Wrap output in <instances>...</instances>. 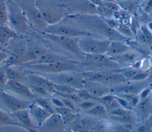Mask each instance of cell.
I'll return each instance as SVG.
<instances>
[{
    "mask_svg": "<svg viewBox=\"0 0 152 132\" xmlns=\"http://www.w3.org/2000/svg\"><path fill=\"white\" fill-rule=\"evenodd\" d=\"M0 125H11L21 127V125L16 122L11 116L0 108Z\"/></svg>",
    "mask_w": 152,
    "mask_h": 132,
    "instance_id": "34",
    "label": "cell"
},
{
    "mask_svg": "<svg viewBox=\"0 0 152 132\" xmlns=\"http://www.w3.org/2000/svg\"><path fill=\"white\" fill-rule=\"evenodd\" d=\"M53 108L55 112L58 113L61 115L62 118L66 125L71 123L78 115L77 114H76L75 111L68 108L65 106L57 107L53 106Z\"/></svg>",
    "mask_w": 152,
    "mask_h": 132,
    "instance_id": "28",
    "label": "cell"
},
{
    "mask_svg": "<svg viewBox=\"0 0 152 132\" xmlns=\"http://www.w3.org/2000/svg\"><path fill=\"white\" fill-rule=\"evenodd\" d=\"M99 124L97 120L92 118L78 117L73 120L69 125L71 128L75 131H88L90 130L95 129Z\"/></svg>",
    "mask_w": 152,
    "mask_h": 132,
    "instance_id": "17",
    "label": "cell"
},
{
    "mask_svg": "<svg viewBox=\"0 0 152 132\" xmlns=\"http://www.w3.org/2000/svg\"><path fill=\"white\" fill-rule=\"evenodd\" d=\"M4 88L5 90L10 91L24 98L31 99L34 98V94L31 89L23 82L8 80Z\"/></svg>",
    "mask_w": 152,
    "mask_h": 132,
    "instance_id": "15",
    "label": "cell"
},
{
    "mask_svg": "<svg viewBox=\"0 0 152 132\" xmlns=\"http://www.w3.org/2000/svg\"><path fill=\"white\" fill-rule=\"evenodd\" d=\"M137 115L141 120L147 119L152 109V95L150 93L145 97L141 98L135 106Z\"/></svg>",
    "mask_w": 152,
    "mask_h": 132,
    "instance_id": "22",
    "label": "cell"
},
{
    "mask_svg": "<svg viewBox=\"0 0 152 132\" xmlns=\"http://www.w3.org/2000/svg\"><path fill=\"white\" fill-rule=\"evenodd\" d=\"M7 7L9 27L21 36L26 33L29 29V21L18 3L14 1H7Z\"/></svg>",
    "mask_w": 152,
    "mask_h": 132,
    "instance_id": "2",
    "label": "cell"
},
{
    "mask_svg": "<svg viewBox=\"0 0 152 132\" xmlns=\"http://www.w3.org/2000/svg\"><path fill=\"white\" fill-rule=\"evenodd\" d=\"M27 80L31 84L36 85L44 88L50 94L54 93L55 91V84L46 77L37 74H28L27 75Z\"/></svg>",
    "mask_w": 152,
    "mask_h": 132,
    "instance_id": "20",
    "label": "cell"
},
{
    "mask_svg": "<svg viewBox=\"0 0 152 132\" xmlns=\"http://www.w3.org/2000/svg\"><path fill=\"white\" fill-rule=\"evenodd\" d=\"M93 101L94 100H82V102L80 103V106L81 108L87 110L88 109H90L96 104Z\"/></svg>",
    "mask_w": 152,
    "mask_h": 132,
    "instance_id": "42",
    "label": "cell"
},
{
    "mask_svg": "<svg viewBox=\"0 0 152 132\" xmlns=\"http://www.w3.org/2000/svg\"><path fill=\"white\" fill-rule=\"evenodd\" d=\"M26 1H22L21 5L18 4L26 15L28 21L38 28L45 29L48 26V24L44 21L40 12L37 8L35 0Z\"/></svg>",
    "mask_w": 152,
    "mask_h": 132,
    "instance_id": "10",
    "label": "cell"
},
{
    "mask_svg": "<svg viewBox=\"0 0 152 132\" xmlns=\"http://www.w3.org/2000/svg\"><path fill=\"white\" fill-rule=\"evenodd\" d=\"M135 82H125L124 83L115 85L111 89V93L115 95L118 93H129L134 95L140 94L146 87L147 84L145 81H134Z\"/></svg>",
    "mask_w": 152,
    "mask_h": 132,
    "instance_id": "14",
    "label": "cell"
},
{
    "mask_svg": "<svg viewBox=\"0 0 152 132\" xmlns=\"http://www.w3.org/2000/svg\"><path fill=\"white\" fill-rule=\"evenodd\" d=\"M5 71L8 80H15L23 83L27 81V75L22 71L14 68L12 67H7Z\"/></svg>",
    "mask_w": 152,
    "mask_h": 132,
    "instance_id": "29",
    "label": "cell"
},
{
    "mask_svg": "<svg viewBox=\"0 0 152 132\" xmlns=\"http://www.w3.org/2000/svg\"><path fill=\"white\" fill-rule=\"evenodd\" d=\"M27 48L24 45H20L16 47L13 51L8 55L5 64L7 67L21 66L24 63V57Z\"/></svg>",
    "mask_w": 152,
    "mask_h": 132,
    "instance_id": "23",
    "label": "cell"
},
{
    "mask_svg": "<svg viewBox=\"0 0 152 132\" xmlns=\"http://www.w3.org/2000/svg\"><path fill=\"white\" fill-rule=\"evenodd\" d=\"M91 2L94 4L97 7H104V2L101 0H89Z\"/></svg>",
    "mask_w": 152,
    "mask_h": 132,
    "instance_id": "47",
    "label": "cell"
},
{
    "mask_svg": "<svg viewBox=\"0 0 152 132\" xmlns=\"http://www.w3.org/2000/svg\"><path fill=\"white\" fill-rule=\"evenodd\" d=\"M0 100L11 113L28 108L33 102L10 95L5 91H0Z\"/></svg>",
    "mask_w": 152,
    "mask_h": 132,
    "instance_id": "12",
    "label": "cell"
},
{
    "mask_svg": "<svg viewBox=\"0 0 152 132\" xmlns=\"http://www.w3.org/2000/svg\"><path fill=\"white\" fill-rule=\"evenodd\" d=\"M66 59H68V58L64 56L55 54L53 52H50L48 51L42 56H41L39 59L31 62L30 64H26V65L49 64V63H52V62H55L59 61L65 60Z\"/></svg>",
    "mask_w": 152,
    "mask_h": 132,
    "instance_id": "27",
    "label": "cell"
},
{
    "mask_svg": "<svg viewBox=\"0 0 152 132\" xmlns=\"http://www.w3.org/2000/svg\"><path fill=\"white\" fill-rule=\"evenodd\" d=\"M91 36L78 37V46L84 54H105L111 40H99L91 38Z\"/></svg>",
    "mask_w": 152,
    "mask_h": 132,
    "instance_id": "8",
    "label": "cell"
},
{
    "mask_svg": "<svg viewBox=\"0 0 152 132\" xmlns=\"http://www.w3.org/2000/svg\"><path fill=\"white\" fill-rule=\"evenodd\" d=\"M59 97L61 99V100H62V102H63V103L65 107L75 111V105H74L73 101H72L68 99L65 98H62V97H60V96H59Z\"/></svg>",
    "mask_w": 152,
    "mask_h": 132,
    "instance_id": "41",
    "label": "cell"
},
{
    "mask_svg": "<svg viewBox=\"0 0 152 132\" xmlns=\"http://www.w3.org/2000/svg\"><path fill=\"white\" fill-rule=\"evenodd\" d=\"M54 93L58 96L68 99L73 101L74 102H78V101H82L78 98L77 93H60V92H55Z\"/></svg>",
    "mask_w": 152,
    "mask_h": 132,
    "instance_id": "40",
    "label": "cell"
},
{
    "mask_svg": "<svg viewBox=\"0 0 152 132\" xmlns=\"http://www.w3.org/2000/svg\"><path fill=\"white\" fill-rule=\"evenodd\" d=\"M77 96L81 100H98L96 98L91 95L89 92H88L84 89H78L77 93Z\"/></svg>",
    "mask_w": 152,
    "mask_h": 132,
    "instance_id": "38",
    "label": "cell"
},
{
    "mask_svg": "<svg viewBox=\"0 0 152 132\" xmlns=\"http://www.w3.org/2000/svg\"><path fill=\"white\" fill-rule=\"evenodd\" d=\"M80 65L81 63L66 59L49 64L23 65L21 67L43 73L56 74L78 70Z\"/></svg>",
    "mask_w": 152,
    "mask_h": 132,
    "instance_id": "3",
    "label": "cell"
},
{
    "mask_svg": "<svg viewBox=\"0 0 152 132\" xmlns=\"http://www.w3.org/2000/svg\"><path fill=\"white\" fill-rule=\"evenodd\" d=\"M151 64H152V63H151Z\"/></svg>",
    "mask_w": 152,
    "mask_h": 132,
    "instance_id": "53",
    "label": "cell"
},
{
    "mask_svg": "<svg viewBox=\"0 0 152 132\" xmlns=\"http://www.w3.org/2000/svg\"><path fill=\"white\" fill-rule=\"evenodd\" d=\"M50 101L54 106H57V107H62V106H65L64 105L63 102L61 100L60 98H52L50 99Z\"/></svg>",
    "mask_w": 152,
    "mask_h": 132,
    "instance_id": "45",
    "label": "cell"
},
{
    "mask_svg": "<svg viewBox=\"0 0 152 132\" xmlns=\"http://www.w3.org/2000/svg\"><path fill=\"white\" fill-rule=\"evenodd\" d=\"M85 112L88 115L97 117L105 118L108 116V112L107 109L100 103L99 104H95L90 109L85 110Z\"/></svg>",
    "mask_w": 152,
    "mask_h": 132,
    "instance_id": "31",
    "label": "cell"
},
{
    "mask_svg": "<svg viewBox=\"0 0 152 132\" xmlns=\"http://www.w3.org/2000/svg\"><path fill=\"white\" fill-rule=\"evenodd\" d=\"M84 80L99 82L106 86H115L126 82L128 80L119 72L93 71L82 74Z\"/></svg>",
    "mask_w": 152,
    "mask_h": 132,
    "instance_id": "6",
    "label": "cell"
},
{
    "mask_svg": "<svg viewBox=\"0 0 152 132\" xmlns=\"http://www.w3.org/2000/svg\"><path fill=\"white\" fill-rule=\"evenodd\" d=\"M103 2H116L115 0H101Z\"/></svg>",
    "mask_w": 152,
    "mask_h": 132,
    "instance_id": "51",
    "label": "cell"
},
{
    "mask_svg": "<svg viewBox=\"0 0 152 132\" xmlns=\"http://www.w3.org/2000/svg\"><path fill=\"white\" fill-rule=\"evenodd\" d=\"M8 24V11L6 0H0V25Z\"/></svg>",
    "mask_w": 152,
    "mask_h": 132,
    "instance_id": "35",
    "label": "cell"
},
{
    "mask_svg": "<svg viewBox=\"0 0 152 132\" xmlns=\"http://www.w3.org/2000/svg\"><path fill=\"white\" fill-rule=\"evenodd\" d=\"M68 17L81 27L88 30V32L102 35L111 41H123L126 39L125 36L111 27L97 14H75L70 15Z\"/></svg>",
    "mask_w": 152,
    "mask_h": 132,
    "instance_id": "1",
    "label": "cell"
},
{
    "mask_svg": "<svg viewBox=\"0 0 152 132\" xmlns=\"http://www.w3.org/2000/svg\"><path fill=\"white\" fill-rule=\"evenodd\" d=\"M21 37L8 25H0V46H5L11 40Z\"/></svg>",
    "mask_w": 152,
    "mask_h": 132,
    "instance_id": "26",
    "label": "cell"
},
{
    "mask_svg": "<svg viewBox=\"0 0 152 132\" xmlns=\"http://www.w3.org/2000/svg\"><path fill=\"white\" fill-rule=\"evenodd\" d=\"M110 58L116 61L119 65L121 64L126 65L133 63L137 59V55L134 53H129L128 51L124 54L112 57Z\"/></svg>",
    "mask_w": 152,
    "mask_h": 132,
    "instance_id": "32",
    "label": "cell"
},
{
    "mask_svg": "<svg viewBox=\"0 0 152 132\" xmlns=\"http://www.w3.org/2000/svg\"><path fill=\"white\" fill-rule=\"evenodd\" d=\"M45 33L65 36L71 37H81L85 36H94V34L88 32L78 29L76 27L65 24H55L48 26L44 29Z\"/></svg>",
    "mask_w": 152,
    "mask_h": 132,
    "instance_id": "9",
    "label": "cell"
},
{
    "mask_svg": "<svg viewBox=\"0 0 152 132\" xmlns=\"http://www.w3.org/2000/svg\"><path fill=\"white\" fill-rule=\"evenodd\" d=\"M48 51L46 48L40 46H33L29 49L27 48L24 57V63L23 65L28 64L37 60Z\"/></svg>",
    "mask_w": 152,
    "mask_h": 132,
    "instance_id": "25",
    "label": "cell"
},
{
    "mask_svg": "<svg viewBox=\"0 0 152 132\" xmlns=\"http://www.w3.org/2000/svg\"><path fill=\"white\" fill-rule=\"evenodd\" d=\"M31 118L37 128L40 127L51 115L50 112L43 108L35 102H32L28 108Z\"/></svg>",
    "mask_w": 152,
    "mask_h": 132,
    "instance_id": "19",
    "label": "cell"
},
{
    "mask_svg": "<svg viewBox=\"0 0 152 132\" xmlns=\"http://www.w3.org/2000/svg\"><path fill=\"white\" fill-rule=\"evenodd\" d=\"M66 124L58 113L51 114L37 130L40 131L61 132L66 130Z\"/></svg>",
    "mask_w": 152,
    "mask_h": 132,
    "instance_id": "13",
    "label": "cell"
},
{
    "mask_svg": "<svg viewBox=\"0 0 152 132\" xmlns=\"http://www.w3.org/2000/svg\"><path fill=\"white\" fill-rule=\"evenodd\" d=\"M70 7L75 10V14H99L97 7L89 0H77L70 4Z\"/></svg>",
    "mask_w": 152,
    "mask_h": 132,
    "instance_id": "21",
    "label": "cell"
},
{
    "mask_svg": "<svg viewBox=\"0 0 152 132\" xmlns=\"http://www.w3.org/2000/svg\"><path fill=\"white\" fill-rule=\"evenodd\" d=\"M46 77L55 84L68 85L77 89H83L84 78L82 76L64 72L56 74H48Z\"/></svg>",
    "mask_w": 152,
    "mask_h": 132,
    "instance_id": "11",
    "label": "cell"
},
{
    "mask_svg": "<svg viewBox=\"0 0 152 132\" xmlns=\"http://www.w3.org/2000/svg\"><path fill=\"white\" fill-rule=\"evenodd\" d=\"M98 100H99V103L105 107L107 112L116 108L121 107L115 95L108 94L98 99Z\"/></svg>",
    "mask_w": 152,
    "mask_h": 132,
    "instance_id": "30",
    "label": "cell"
},
{
    "mask_svg": "<svg viewBox=\"0 0 152 132\" xmlns=\"http://www.w3.org/2000/svg\"><path fill=\"white\" fill-rule=\"evenodd\" d=\"M78 90V89H77L71 86L55 84V92L64 93H77Z\"/></svg>",
    "mask_w": 152,
    "mask_h": 132,
    "instance_id": "37",
    "label": "cell"
},
{
    "mask_svg": "<svg viewBox=\"0 0 152 132\" xmlns=\"http://www.w3.org/2000/svg\"><path fill=\"white\" fill-rule=\"evenodd\" d=\"M130 48L121 40L111 41L105 54L110 57L116 56L128 52Z\"/></svg>",
    "mask_w": 152,
    "mask_h": 132,
    "instance_id": "24",
    "label": "cell"
},
{
    "mask_svg": "<svg viewBox=\"0 0 152 132\" xmlns=\"http://www.w3.org/2000/svg\"><path fill=\"white\" fill-rule=\"evenodd\" d=\"M36 5L48 26L59 23L64 16L61 7L49 2V0H35Z\"/></svg>",
    "mask_w": 152,
    "mask_h": 132,
    "instance_id": "5",
    "label": "cell"
},
{
    "mask_svg": "<svg viewBox=\"0 0 152 132\" xmlns=\"http://www.w3.org/2000/svg\"><path fill=\"white\" fill-rule=\"evenodd\" d=\"M137 1V0H115L116 2H125V1Z\"/></svg>",
    "mask_w": 152,
    "mask_h": 132,
    "instance_id": "50",
    "label": "cell"
},
{
    "mask_svg": "<svg viewBox=\"0 0 152 132\" xmlns=\"http://www.w3.org/2000/svg\"><path fill=\"white\" fill-rule=\"evenodd\" d=\"M8 55L5 51L0 49V65L5 62L8 58Z\"/></svg>",
    "mask_w": 152,
    "mask_h": 132,
    "instance_id": "46",
    "label": "cell"
},
{
    "mask_svg": "<svg viewBox=\"0 0 152 132\" xmlns=\"http://www.w3.org/2000/svg\"><path fill=\"white\" fill-rule=\"evenodd\" d=\"M81 65L93 70L118 69L120 65L106 54H84Z\"/></svg>",
    "mask_w": 152,
    "mask_h": 132,
    "instance_id": "4",
    "label": "cell"
},
{
    "mask_svg": "<svg viewBox=\"0 0 152 132\" xmlns=\"http://www.w3.org/2000/svg\"><path fill=\"white\" fill-rule=\"evenodd\" d=\"M141 31L143 33V34H144V36H145L148 43H151L152 42V34L150 32L148 29L147 27L143 26L141 27Z\"/></svg>",
    "mask_w": 152,
    "mask_h": 132,
    "instance_id": "44",
    "label": "cell"
},
{
    "mask_svg": "<svg viewBox=\"0 0 152 132\" xmlns=\"http://www.w3.org/2000/svg\"><path fill=\"white\" fill-rule=\"evenodd\" d=\"M151 129L152 130V125H151Z\"/></svg>",
    "mask_w": 152,
    "mask_h": 132,
    "instance_id": "52",
    "label": "cell"
},
{
    "mask_svg": "<svg viewBox=\"0 0 152 132\" xmlns=\"http://www.w3.org/2000/svg\"><path fill=\"white\" fill-rule=\"evenodd\" d=\"M30 88L31 89V90H32V92H33L34 94L36 93L37 95L40 96L41 97L45 98V97L48 96L50 95V93L46 90H45L44 88L38 86L31 84V86H30Z\"/></svg>",
    "mask_w": 152,
    "mask_h": 132,
    "instance_id": "39",
    "label": "cell"
},
{
    "mask_svg": "<svg viewBox=\"0 0 152 132\" xmlns=\"http://www.w3.org/2000/svg\"><path fill=\"white\" fill-rule=\"evenodd\" d=\"M11 116L21 125L22 128L31 132L35 131L37 129L36 124L31 118L28 108L12 112Z\"/></svg>",
    "mask_w": 152,
    "mask_h": 132,
    "instance_id": "16",
    "label": "cell"
},
{
    "mask_svg": "<svg viewBox=\"0 0 152 132\" xmlns=\"http://www.w3.org/2000/svg\"><path fill=\"white\" fill-rule=\"evenodd\" d=\"M7 81L8 78L5 71V69L2 70L0 68V87H4Z\"/></svg>",
    "mask_w": 152,
    "mask_h": 132,
    "instance_id": "43",
    "label": "cell"
},
{
    "mask_svg": "<svg viewBox=\"0 0 152 132\" xmlns=\"http://www.w3.org/2000/svg\"><path fill=\"white\" fill-rule=\"evenodd\" d=\"M151 9H152V0H150L145 7V11L147 12H149L150 11H151Z\"/></svg>",
    "mask_w": 152,
    "mask_h": 132,
    "instance_id": "49",
    "label": "cell"
},
{
    "mask_svg": "<svg viewBox=\"0 0 152 132\" xmlns=\"http://www.w3.org/2000/svg\"><path fill=\"white\" fill-rule=\"evenodd\" d=\"M42 35L45 38L60 46L64 50L71 52L78 57L83 58L84 54L81 51L78 46V37H71L45 32H43Z\"/></svg>",
    "mask_w": 152,
    "mask_h": 132,
    "instance_id": "7",
    "label": "cell"
},
{
    "mask_svg": "<svg viewBox=\"0 0 152 132\" xmlns=\"http://www.w3.org/2000/svg\"><path fill=\"white\" fill-rule=\"evenodd\" d=\"M34 102L42 106L43 108L48 111L51 114L55 113V111L54 109L53 106L51 104L47 99H46L44 97L37 98L34 100Z\"/></svg>",
    "mask_w": 152,
    "mask_h": 132,
    "instance_id": "36",
    "label": "cell"
},
{
    "mask_svg": "<svg viewBox=\"0 0 152 132\" xmlns=\"http://www.w3.org/2000/svg\"><path fill=\"white\" fill-rule=\"evenodd\" d=\"M151 128H150L148 126V124H144L142 125L141 127H140L138 128V131H148L149 130H150Z\"/></svg>",
    "mask_w": 152,
    "mask_h": 132,
    "instance_id": "48",
    "label": "cell"
},
{
    "mask_svg": "<svg viewBox=\"0 0 152 132\" xmlns=\"http://www.w3.org/2000/svg\"><path fill=\"white\" fill-rule=\"evenodd\" d=\"M111 119L113 120L118 122L119 123L127 124H132L135 121V117L134 115L128 110L126 113L121 116H109Z\"/></svg>",
    "mask_w": 152,
    "mask_h": 132,
    "instance_id": "33",
    "label": "cell"
},
{
    "mask_svg": "<svg viewBox=\"0 0 152 132\" xmlns=\"http://www.w3.org/2000/svg\"><path fill=\"white\" fill-rule=\"evenodd\" d=\"M83 89L97 99H99L111 93V89L107 86L99 82L86 80H84Z\"/></svg>",
    "mask_w": 152,
    "mask_h": 132,
    "instance_id": "18",
    "label": "cell"
}]
</instances>
